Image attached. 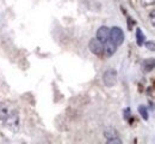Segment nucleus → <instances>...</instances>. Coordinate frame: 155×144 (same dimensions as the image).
Returning a JSON list of instances; mask_svg holds the SVG:
<instances>
[{"mask_svg": "<svg viewBox=\"0 0 155 144\" xmlns=\"http://www.w3.org/2000/svg\"><path fill=\"white\" fill-rule=\"evenodd\" d=\"M110 41L115 43L117 47L124 42V33L119 26H114L110 29Z\"/></svg>", "mask_w": 155, "mask_h": 144, "instance_id": "f03ea898", "label": "nucleus"}, {"mask_svg": "<svg viewBox=\"0 0 155 144\" xmlns=\"http://www.w3.org/2000/svg\"><path fill=\"white\" fill-rule=\"evenodd\" d=\"M141 4L143 6H153L155 5V0H141Z\"/></svg>", "mask_w": 155, "mask_h": 144, "instance_id": "f8f14e48", "label": "nucleus"}, {"mask_svg": "<svg viewBox=\"0 0 155 144\" xmlns=\"http://www.w3.org/2000/svg\"><path fill=\"white\" fill-rule=\"evenodd\" d=\"M122 141L117 137V138H112V139H107V144H120Z\"/></svg>", "mask_w": 155, "mask_h": 144, "instance_id": "4468645a", "label": "nucleus"}, {"mask_svg": "<svg viewBox=\"0 0 155 144\" xmlns=\"http://www.w3.org/2000/svg\"><path fill=\"white\" fill-rule=\"evenodd\" d=\"M129 117H130V109H129V108H125V109H124V119L128 120Z\"/></svg>", "mask_w": 155, "mask_h": 144, "instance_id": "2eb2a0df", "label": "nucleus"}, {"mask_svg": "<svg viewBox=\"0 0 155 144\" xmlns=\"http://www.w3.org/2000/svg\"><path fill=\"white\" fill-rule=\"evenodd\" d=\"M138 113H140V115H141L144 120H148L149 114H148V111H147V107H146V106H143V104L138 106Z\"/></svg>", "mask_w": 155, "mask_h": 144, "instance_id": "9d476101", "label": "nucleus"}, {"mask_svg": "<svg viewBox=\"0 0 155 144\" xmlns=\"http://www.w3.org/2000/svg\"><path fill=\"white\" fill-rule=\"evenodd\" d=\"M146 41V35L142 33V30L140 29V28H137L136 29V43H137V46H142L143 43Z\"/></svg>", "mask_w": 155, "mask_h": 144, "instance_id": "1a4fd4ad", "label": "nucleus"}, {"mask_svg": "<svg viewBox=\"0 0 155 144\" xmlns=\"http://www.w3.org/2000/svg\"><path fill=\"white\" fill-rule=\"evenodd\" d=\"M5 126L10 128L11 131H18L19 128V115L17 111H10L7 112L5 119H4Z\"/></svg>", "mask_w": 155, "mask_h": 144, "instance_id": "f257e3e1", "label": "nucleus"}, {"mask_svg": "<svg viewBox=\"0 0 155 144\" xmlns=\"http://www.w3.org/2000/svg\"><path fill=\"white\" fill-rule=\"evenodd\" d=\"M149 21L152 23V25L155 28V10H153V11L149 13Z\"/></svg>", "mask_w": 155, "mask_h": 144, "instance_id": "ddd939ff", "label": "nucleus"}, {"mask_svg": "<svg viewBox=\"0 0 155 144\" xmlns=\"http://www.w3.org/2000/svg\"><path fill=\"white\" fill-rule=\"evenodd\" d=\"M88 48H90V51L94 55H97V57H104V43L99 41L97 37L90 40V42H88Z\"/></svg>", "mask_w": 155, "mask_h": 144, "instance_id": "20e7f679", "label": "nucleus"}, {"mask_svg": "<svg viewBox=\"0 0 155 144\" xmlns=\"http://www.w3.org/2000/svg\"><path fill=\"white\" fill-rule=\"evenodd\" d=\"M116 51H117V46L115 43H112L110 40L104 43V57H106V58L112 57L116 53Z\"/></svg>", "mask_w": 155, "mask_h": 144, "instance_id": "0eeeda50", "label": "nucleus"}, {"mask_svg": "<svg viewBox=\"0 0 155 144\" xmlns=\"http://www.w3.org/2000/svg\"><path fill=\"white\" fill-rule=\"evenodd\" d=\"M141 68L144 73H148V72H152L155 68V59L154 58H148V59H144L143 61L141 62Z\"/></svg>", "mask_w": 155, "mask_h": 144, "instance_id": "423d86ee", "label": "nucleus"}, {"mask_svg": "<svg viewBox=\"0 0 155 144\" xmlns=\"http://www.w3.org/2000/svg\"><path fill=\"white\" fill-rule=\"evenodd\" d=\"M97 39L100 42H103V43L109 41V39H110V29L107 26H105V25L100 26L97 30Z\"/></svg>", "mask_w": 155, "mask_h": 144, "instance_id": "39448f33", "label": "nucleus"}, {"mask_svg": "<svg viewBox=\"0 0 155 144\" xmlns=\"http://www.w3.org/2000/svg\"><path fill=\"white\" fill-rule=\"evenodd\" d=\"M117 77H118V75H117L116 70L109 68L103 73V82L107 88H111L117 83Z\"/></svg>", "mask_w": 155, "mask_h": 144, "instance_id": "7ed1b4c3", "label": "nucleus"}, {"mask_svg": "<svg viewBox=\"0 0 155 144\" xmlns=\"http://www.w3.org/2000/svg\"><path fill=\"white\" fill-rule=\"evenodd\" d=\"M104 136L106 137V139H112L118 137V131L114 127H106L104 130Z\"/></svg>", "mask_w": 155, "mask_h": 144, "instance_id": "6e6552de", "label": "nucleus"}, {"mask_svg": "<svg viewBox=\"0 0 155 144\" xmlns=\"http://www.w3.org/2000/svg\"><path fill=\"white\" fill-rule=\"evenodd\" d=\"M146 46V48L150 52H155V41H147L143 43Z\"/></svg>", "mask_w": 155, "mask_h": 144, "instance_id": "9b49d317", "label": "nucleus"}]
</instances>
